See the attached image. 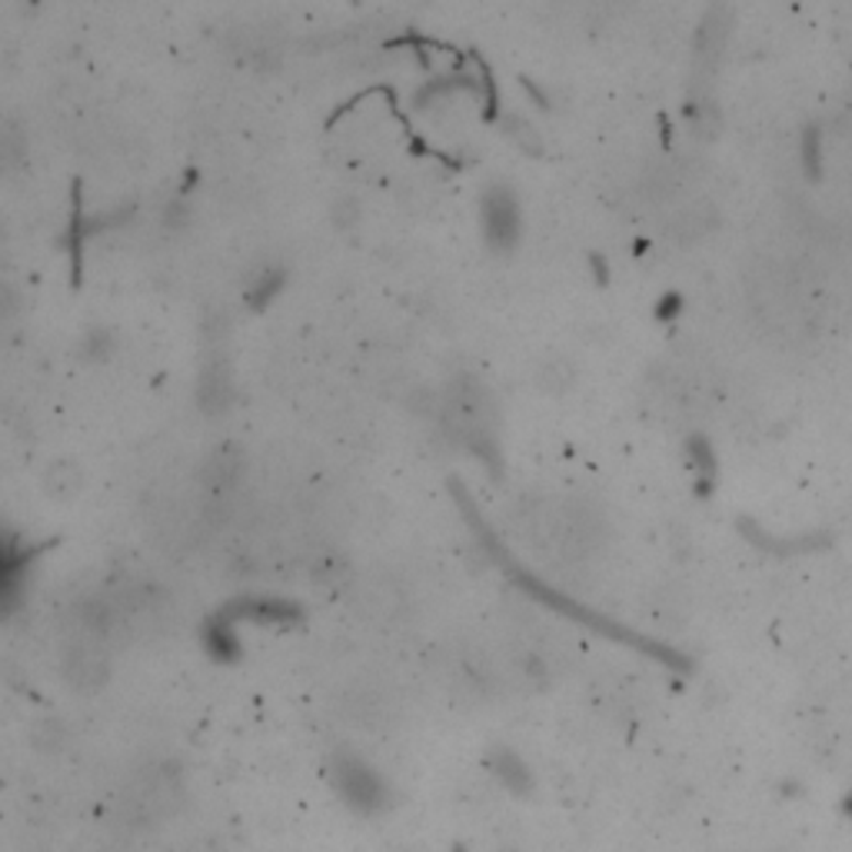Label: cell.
<instances>
[{"label": "cell", "mask_w": 852, "mask_h": 852, "mask_svg": "<svg viewBox=\"0 0 852 852\" xmlns=\"http://www.w3.org/2000/svg\"><path fill=\"white\" fill-rule=\"evenodd\" d=\"M197 406L210 416L227 413L233 406V373H230V360L227 354H220L217 347L207 350L200 373H197Z\"/></svg>", "instance_id": "4"}, {"label": "cell", "mask_w": 852, "mask_h": 852, "mask_svg": "<svg viewBox=\"0 0 852 852\" xmlns=\"http://www.w3.org/2000/svg\"><path fill=\"white\" fill-rule=\"evenodd\" d=\"M333 220L339 223V227H354V223H360V204L354 200V197H344L336 207H333Z\"/></svg>", "instance_id": "15"}, {"label": "cell", "mask_w": 852, "mask_h": 852, "mask_svg": "<svg viewBox=\"0 0 852 852\" xmlns=\"http://www.w3.org/2000/svg\"><path fill=\"white\" fill-rule=\"evenodd\" d=\"M21 313V287L11 280H0V326L14 323Z\"/></svg>", "instance_id": "14"}, {"label": "cell", "mask_w": 852, "mask_h": 852, "mask_svg": "<svg viewBox=\"0 0 852 852\" xmlns=\"http://www.w3.org/2000/svg\"><path fill=\"white\" fill-rule=\"evenodd\" d=\"M483 227L490 243H509V237L517 233V207L509 200V194L493 191L483 200Z\"/></svg>", "instance_id": "8"}, {"label": "cell", "mask_w": 852, "mask_h": 852, "mask_svg": "<svg viewBox=\"0 0 852 852\" xmlns=\"http://www.w3.org/2000/svg\"><path fill=\"white\" fill-rule=\"evenodd\" d=\"M204 643L207 649L217 656V659H233L237 656V633H233V620L230 617H217L207 623V633H204Z\"/></svg>", "instance_id": "12"}, {"label": "cell", "mask_w": 852, "mask_h": 852, "mask_svg": "<svg viewBox=\"0 0 852 852\" xmlns=\"http://www.w3.org/2000/svg\"><path fill=\"white\" fill-rule=\"evenodd\" d=\"M80 354L88 357V360H104V357H111V354H114V333L104 330V326L88 330V336L80 339Z\"/></svg>", "instance_id": "13"}, {"label": "cell", "mask_w": 852, "mask_h": 852, "mask_svg": "<svg viewBox=\"0 0 852 852\" xmlns=\"http://www.w3.org/2000/svg\"><path fill=\"white\" fill-rule=\"evenodd\" d=\"M34 556L37 553L24 550L21 540L11 530H0V613L18 600V589L24 583V569L31 566Z\"/></svg>", "instance_id": "6"}, {"label": "cell", "mask_w": 852, "mask_h": 852, "mask_svg": "<svg viewBox=\"0 0 852 852\" xmlns=\"http://www.w3.org/2000/svg\"><path fill=\"white\" fill-rule=\"evenodd\" d=\"M104 640L107 636L80 626V633L67 643V649H64V676L70 679L77 690H97L107 679V666L111 663H107Z\"/></svg>", "instance_id": "3"}, {"label": "cell", "mask_w": 852, "mask_h": 852, "mask_svg": "<svg viewBox=\"0 0 852 852\" xmlns=\"http://www.w3.org/2000/svg\"><path fill=\"white\" fill-rule=\"evenodd\" d=\"M240 613H227L230 620L246 617V620H257V623H284L297 617V607H290L287 600H277V596H253V600H240L237 603Z\"/></svg>", "instance_id": "10"}, {"label": "cell", "mask_w": 852, "mask_h": 852, "mask_svg": "<svg viewBox=\"0 0 852 852\" xmlns=\"http://www.w3.org/2000/svg\"><path fill=\"white\" fill-rule=\"evenodd\" d=\"M83 470L77 460L70 457H57L44 467L41 473V486H44V496L54 499V503H73L80 493H83Z\"/></svg>", "instance_id": "7"}, {"label": "cell", "mask_w": 852, "mask_h": 852, "mask_svg": "<svg viewBox=\"0 0 852 852\" xmlns=\"http://www.w3.org/2000/svg\"><path fill=\"white\" fill-rule=\"evenodd\" d=\"M333 786L357 809H380L383 806V793H387L383 780L377 776V770L367 759H360L354 752H336Z\"/></svg>", "instance_id": "2"}, {"label": "cell", "mask_w": 852, "mask_h": 852, "mask_svg": "<svg viewBox=\"0 0 852 852\" xmlns=\"http://www.w3.org/2000/svg\"><path fill=\"white\" fill-rule=\"evenodd\" d=\"M444 426L447 434L463 444L476 457H490L496 450V416L493 400L476 380H457L444 393Z\"/></svg>", "instance_id": "1"}, {"label": "cell", "mask_w": 852, "mask_h": 852, "mask_svg": "<svg viewBox=\"0 0 852 852\" xmlns=\"http://www.w3.org/2000/svg\"><path fill=\"white\" fill-rule=\"evenodd\" d=\"M243 470H246V460L237 447H220L214 450V457L204 463L200 470V486L210 499V506H220L223 499L233 496V490L240 486L243 480Z\"/></svg>", "instance_id": "5"}, {"label": "cell", "mask_w": 852, "mask_h": 852, "mask_svg": "<svg viewBox=\"0 0 852 852\" xmlns=\"http://www.w3.org/2000/svg\"><path fill=\"white\" fill-rule=\"evenodd\" d=\"M280 290H284V270L280 267H261L246 287V303L253 310H264Z\"/></svg>", "instance_id": "11"}, {"label": "cell", "mask_w": 852, "mask_h": 852, "mask_svg": "<svg viewBox=\"0 0 852 852\" xmlns=\"http://www.w3.org/2000/svg\"><path fill=\"white\" fill-rule=\"evenodd\" d=\"M31 140L14 117H0V174H14L27 163Z\"/></svg>", "instance_id": "9"}]
</instances>
